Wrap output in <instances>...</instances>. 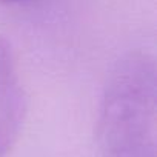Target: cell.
<instances>
[{"label":"cell","mask_w":157,"mask_h":157,"mask_svg":"<svg viewBox=\"0 0 157 157\" xmlns=\"http://www.w3.org/2000/svg\"><path fill=\"white\" fill-rule=\"evenodd\" d=\"M154 157H155V155H154Z\"/></svg>","instance_id":"4"},{"label":"cell","mask_w":157,"mask_h":157,"mask_svg":"<svg viewBox=\"0 0 157 157\" xmlns=\"http://www.w3.org/2000/svg\"><path fill=\"white\" fill-rule=\"evenodd\" d=\"M0 2H8V3H16V2H23V0H0Z\"/></svg>","instance_id":"3"},{"label":"cell","mask_w":157,"mask_h":157,"mask_svg":"<svg viewBox=\"0 0 157 157\" xmlns=\"http://www.w3.org/2000/svg\"><path fill=\"white\" fill-rule=\"evenodd\" d=\"M155 68L146 54L122 59L106 83L97 140L105 157H154Z\"/></svg>","instance_id":"1"},{"label":"cell","mask_w":157,"mask_h":157,"mask_svg":"<svg viewBox=\"0 0 157 157\" xmlns=\"http://www.w3.org/2000/svg\"><path fill=\"white\" fill-rule=\"evenodd\" d=\"M26 114V97L20 86L11 43L0 37V157L14 146Z\"/></svg>","instance_id":"2"}]
</instances>
